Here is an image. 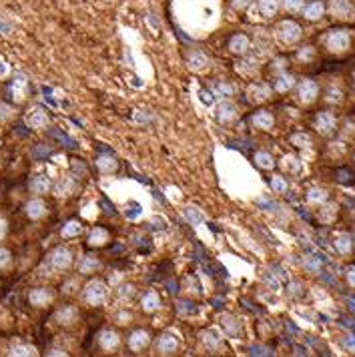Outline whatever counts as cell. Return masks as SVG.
<instances>
[{
  "label": "cell",
  "instance_id": "1",
  "mask_svg": "<svg viewBox=\"0 0 355 357\" xmlns=\"http://www.w3.org/2000/svg\"><path fill=\"white\" fill-rule=\"evenodd\" d=\"M82 299L89 303V305H102L105 303V299H107V285H105V281L102 279H93V281H89L85 289H82Z\"/></svg>",
  "mask_w": 355,
  "mask_h": 357
},
{
  "label": "cell",
  "instance_id": "10",
  "mask_svg": "<svg viewBox=\"0 0 355 357\" xmlns=\"http://www.w3.org/2000/svg\"><path fill=\"white\" fill-rule=\"evenodd\" d=\"M26 124L30 127V129H47L50 119H48V115L40 109V107H36V109H32L28 115H26Z\"/></svg>",
  "mask_w": 355,
  "mask_h": 357
},
{
  "label": "cell",
  "instance_id": "40",
  "mask_svg": "<svg viewBox=\"0 0 355 357\" xmlns=\"http://www.w3.org/2000/svg\"><path fill=\"white\" fill-rule=\"evenodd\" d=\"M255 163H257V167L267 169V171H269V169L275 167V161H273V157H271L269 153H263V151L255 155Z\"/></svg>",
  "mask_w": 355,
  "mask_h": 357
},
{
  "label": "cell",
  "instance_id": "26",
  "mask_svg": "<svg viewBox=\"0 0 355 357\" xmlns=\"http://www.w3.org/2000/svg\"><path fill=\"white\" fill-rule=\"evenodd\" d=\"M273 115L271 113H267V111H259V113H255L253 115V127H257V129H263V131H269L271 127H273Z\"/></svg>",
  "mask_w": 355,
  "mask_h": 357
},
{
  "label": "cell",
  "instance_id": "38",
  "mask_svg": "<svg viewBox=\"0 0 355 357\" xmlns=\"http://www.w3.org/2000/svg\"><path fill=\"white\" fill-rule=\"evenodd\" d=\"M34 353H36V351H34L32 345H23V343L12 345L10 351H8V355H12V357H28V355H34Z\"/></svg>",
  "mask_w": 355,
  "mask_h": 357
},
{
  "label": "cell",
  "instance_id": "48",
  "mask_svg": "<svg viewBox=\"0 0 355 357\" xmlns=\"http://www.w3.org/2000/svg\"><path fill=\"white\" fill-rule=\"evenodd\" d=\"M50 135H52V137H56V139H58L60 143L67 144V146H72V144H74V141H72L71 137H67L65 133H60L58 129H52V131H50Z\"/></svg>",
  "mask_w": 355,
  "mask_h": 357
},
{
  "label": "cell",
  "instance_id": "50",
  "mask_svg": "<svg viewBox=\"0 0 355 357\" xmlns=\"http://www.w3.org/2000/svg\"><path fill=\"white\" fill-rule=\"evenodd\" d=\"M231 6L235 10H245V8L251 6V0H231Z\"/></svg>",
  "mask_w": 355,
  "mask_h": 357
},
{
  "label": "cell",
  "instance_id": "45",
  "mask_svg": "<svg viewBox=\"0 0 355 357\" xmlns=\"http://www.w3.org/2000/svg\"><path fill=\"white\" fill-rule=\"evenodd\" d=\"M325 98H327V102H341L343 100V93L337 89V87H331L329 91H327V95H325Z\"/></svg>",
  "mask_w": 355,
  "mask_h": 357
},
{
  "label": "cell",
  "instance_id": "21",
  "mask_svg": "<svg viewBox=\"0 0 355 357\" xmlns=\"http://www.w3.org/2000/svg\"><path fill=\"white\" fill-rule=\"evenodd\" d=\"M96 167L102 175H113L117 171V159L113 155H98L96 159Z\"/></svg>",
  "mask_w": 355,
  "mask_h": 357
},
{
  "label": "cell",
  "instance_id": "58",
  "mask_svg": "<svg viewBox=\"0 0 355 357\" xmlns=\"http://www.w3.org/2000/svg\"><path fill=\"white\" fill-rule=\"evenodd\" d=\"M199 95H201V98H203V102H205V104H209V102H211V100H213V98H211V96H207V95H209V93H205V91H201V93H199Z\"/></svg>",
  "mask_w": 355,
  "mask_h": 357
},
{
  "label": "cell",
  "instance_id": "43",
  "mask_svg": "<svg viewBox=\"0 0 355 357\" xmlns=\"http://www.w3.org/2000/svg\"><path fill=\"white\" fill-rule=\"evenodd\" d=\"M177 311L183 313V315H193V313L199 311V307H197L195 303H191V301H179V303H177Z\"/></svg>",
  "mask_w": 355,
  "mask_h": 357
},
{
  "label": "cell",
  "instance_id": "41",
  "mask_svg": "<svg viewBox=\"0 0 355 357\" xmlns=\"http://www.w3.org/2000/svg\"><path fill=\"white\" fill-rule=\"evenodd\" d=\"M291 143L299 146V149H309L311 146V137L307 133H295V135H291Z\"/></svg>",
  "mask_w": 355,
  "mask_h": 357
},
{
  "label": "cell",
  "instance_id": "46",
  "mask_svg": "<svg viewBox=\"0 0 355 357\" xmlns=\"http://www.w3.org/2000/svg\"><path fill=\"white\" fill-rule=\"evenodd\" d=\"M10 263H12V255H10V251L4 249V247H0V269L10 267Z\"/></svg>",
  "mask_w": 355,
  "mask_h": 357
},
{
  "label": "cell",
  "instance_id": "44",
  "mask_svg": "<svg viewBox=\"0 0 355 357\" xmlns=\"http://www.w3.org/2000/svg\"><path fill=\"white\" fill-rule=\"evenodd\" d=\"M271 189L277 191V193H285V191H287V181H285L281 175H275V177L271 179Z\"/></svg>",
  "mask_w": 355,
  "mask_h": 357
},
{
  "label": "cell",
  "instance_id": "31",
  "mask_svg": "<svg viewBox=\"0 0 355 357\" xmlns=\"http://www.w3.org/2000/svg\"><path fill=\"white\" fill-rule=\"evenodd\" d=\"M100 267V261L96 259V257H93V255H85L80 261H78V271L80 273H95L96 269Z\"/></svg>",
  "mask_w": 355,
  "mask_h": 357
},
{
  "label": "cell",
  "instance_id": "47",
  "mask_svg": "<svg viewBox=\"0 0 355 357\" xmlns=\"http://www.w3.org/2000/svg\"><path fill=\"white\" fill-rule=\"evenodd\" d=\"M283 6L289 12H299L303 8V0H283Z\"/></svg>",
  "mask_w": 355,
  "mask_h": 357
},
{
  "label": "cell",
  "instance_id": "49",
  "mask_svg": "<svg viewBox=\"0 0 355 357\" xmlns=\"http://www.w3.org/2000/svg\"><path fill=\"white\" fill-rule=\"evenodd\" d=\"M115 319H117V323H120V325H124V323H129L131 321V311H118L117 315H115Z\"/></svg>",
  "mask_w": 355,
  "mask_h": 357
},
{
  "label": "cell",
  "instance_id": "20",
  "mask_svg": "<svg viewBox=\"0 0 355 357\" xmlns=\"http://www.w3.org/2000/svg\"><path fill=\"white\" fill-rule=\"evenodd\" d=\"M249 47H251V40L245 34H235L229 40V50L235 52V54H245L249 50Z\"/></svg>",
  "mask_w": 355,
  "mask_h": 357
},
{
  "label": "cell",
  "instance_id": "37",
  "mask_svg": "<svg viewBox=\"0 0 355 357\" xmlns=\"http://www.w3.org/2000/svg\"><path fill=\"white\" fill-rule=\"evenodd\" d=\"M257 69H259V65H257L255 58H247V60H239L237 62V71L241 74H255Z\"/></svg>",
  "mask_w": 355,
  "mask_h": 357
},
{
  "label": "cell",
  "instance_id": "28",
  "mask_svg": "<svg viewBox=\"0 0 355 357\" xmlns=\"http://www.w3.org/2000/svg\"><path fill=\"white\" fill-rule=\"evenodd\" d=\"M183 217L187 219V223H191V225H203L205 223V215L201 213L197 207H193V205L183 207Z\"/></svg>",
  "mask_w": 355,
  "mask_h": 357
},
{
  "label": "cell",
  "instance_id": "56",
  "mask_svg": "<svg viewBox=\"0 0 355 357\" xmlns=\"http://www.w3.org/2000/svg\"><path fill=\"white\" fill-rule=\"evenodd\" d=\"M6 229H8V225H6V221L0 217V239L6 235Z\"/></svg>",
  "mask_w": 355,
  "mask_h": 357
},
{
  "label": "cell",
  "instance_id": "35",
  "mask_svg": "<svg viewBox=\"0 0 355 357\" xmlns=\"http://www.w3.org/2000/svg\"><path fill=\"white\" fill-rule=\"evenodd\" d=\"M281 167L287 171V173H293V175H297L299 171H301V161L295 157V155H285L283 161H281Z\"/></svg>",
  "mask_w": 355,
  "mask_h": 357
},
{
  "label": "cell",
  "instance_id": "2",
  "mask_svg": "<svg viewBox=\"0 0 355 357\" xmlns=\"http://www.w3.org/2000/svg\"><path fill=\"white\" fill-rule=\"evenodd\" d=\"M47 263H48V267L54 269V271H67L72 263L71 249H69V247H62V245L54 247V249L48 253Z\"/></svg>",
  "mask_w": 355,
  "mask_h": 357
},
{
  "label": "cell",
  "instance_id": "12",
  "mask_svg": "<svg viewBox=\"0 0 355 357\" xmlns=\"http://www.w3.org/2000/svg\"><path fill=\"white\" fill-rule=\"evenodd\" d=\"M187 67L193 72H201L209 67V58L205 56L203 50H191L189 56H187Z\"/></svg>",
  "mask_w": 355,
  "mask_h": 357
},
{
  "label": "cell",
  "instance_id": "7",
  "mask_svg": "<svg viewBox=\"0 0 355 357\" xmlns=\"http://www.w3.org/2000/svg\"><path fill=\"white\" fill-rule=\"evenodd\" d=\"M179 349V339L173 333H163L157 339V351L163 355H173Z\"/></svg>",
  "mask_w": 355,
  "mask_h": 357
},
{
  "label": "cell",
  "instance_id": "52",
  "mask_svg": "<svg viewBox=\"0 0 355 357\" xmlns=\"http://www.w3.org/2000/svg\"><path fill=\"white\" fill-rule=\"evenodd\" d=\"M133 119L137 120V122H141V124H144V122H149V120L153 119L149 113H142V111H137L135 115H133Z\"/></svg>",
  "mask_w": 355,
  "mask_h": 357
},
{
  "label": "cell",
  "instance_id": "9",
  "mask_svg": "<svg viewBox=\"0 0 355 357\" xmlns=\"http://www.w3.org/2000/svg\"><path fill=\"white\" fill-rule=\"evenodd\" d=\"M247 96L251 102H263L271 96V87L265 82H253L247 87Z\"/></svg>",
  "mask_w": 355,
  "mask_h": 357
},
{
  "label": "cell",
  "instance_id": "5",
  "mask_svg": "<svg viewBox=\"0 0 355 357\" xmlns=\"http://www.w3.org/2000/svg\"><path fill=\"white\" fill-rule=\"evenodd\" d=\"M329 12L339 20H353L355 6L351 0H329Z\"/></svg>",
  "mask_w": 355,
  "mask_h": 357
},
{
  "label": "cell",
  "instance_id": "42",
  "mask_svg": "<svg viewBox=\"0 0 355 357\" xmlns=\"http://www.w3.org/2000/svg\"><path fill=\"white\" fill-rule=\"evenodd\" d=\"M213 93L219 96H229L235 93V89L231 87V85H227V82H215L213 87Z\"/></svg>",
  "mask_w": 355,
  "mask_h": 357
},
{
  "label": "cell",
  "instance_id": "59",
  "mask_svg": "<svg viewBox=\"0 0 355 357\" xmlns=\"http://www.w3.org/2000/svg\"><path fill=\"white\" fill-rule=\"evenodd\" d=\"M10 32V28H8V24L0 23V34H8Z\"/></svg>",
  "mask_w": 355,
  "mask_h": 357
},
{
  "label": "cell",
  "instance_id": "18",
  "mask_svg": "<svg viewBox=\"0 0 355 357\" xmlns=\"http://www.w3.org/2000/svg\"><path fill=\"white\" fill-rule=\"evenodd\" d=\"M28 187H30L32 193H36V195H45V193H48V191L52 189V183H50V179L45 177V175H34L30 179Z\"/></svg>",
  "mask_w": 355,
  "mask_h": 357
},
{
  "label": "cell",
  "instance_id": "30",
  "mask_svg": "<svg viewBox=\"0 0 355 357\" xmlns=\"http://www.w3.org/2000/svg\"><path fill=\"white\" fill-rule=\"evenodd\" d=\"M279 10V2L277 0H259V12L263 18H273Z\"/></svg>",
  "mask_w": 355,
  "mask_h": 357
},
{
  "label": "cell",
  "instance_id": "22",
  "mask_svg": "<svg viewBox=\"0 0 355 357\" xmlns=\"http://www.w3.org/2000/svg\"><path fill=\"white\" fill-rule=\"evenodd\" d=\"M141 307H142V311H147V313H153V311H157L161 307V299H159L157 291H147V293L142 295Z\"/></svg>",
  "mask_w": 355,
  "mask_h": 357
},
{
  "label": "cell",
  "instance_id": "33",
  "mask_svg": "<svg viewBox=\"0 0 355 357\" xmlns=\"http://www.w3.org/2000/svg\"><path fill=\"white\" fill-rule=\"evenodd\" d=\"M335 217H337V205H333V203H321L319 221L321 223H331Z\"/></svg>",
  "mask_w": 355,
  "mask_h": 357
},
{
  "label": "cell",
  "instance_id": "39",
  "mask_svg": "<svg viewBox=\"0 0 355 357\" xmlns=\"http://www.w3.org/2000/svg\"><path fill=\"white\" fill-rule=\"evenodd\" d=\"M80 231H82V227H80V223L78 221H69V223H65V227H62V237L65 239H71V237H76V235H80Z\"/></svg>",
  "mask_w": 355,
  "mask_h": 357
},
{
  "label": "cell",
  "instance_id": "36",
  "mask_svg": "<svg viewBox=\"0 0 355 357\" xmlns=\"http://www.w3.org/2000/svg\"><path fill=\"white\" fill-rule=\"evenodd\" d=\"M307 201L311 205H321L327 201V191L319 189V187H311L307 191Z\"/></svg>",
  "mask_w": 355,
  "mask_h": 357
},
{
  "label": "cell",
  "instance_id": "4",
  "mask_svg": "<svg viewBox=\"0 0 355 357\" xmlns=\"http://www.w3.org/2000/svg\"><path fill=\"white\" fill-rule=\"evenodd\" d=\"M349 43H351V36H349L347 30H333L325 36V47L335 54L345 52L349 48Z\"/></svg>",
  "mask_w": 355,
  "mask_h": 357
},
{
  "label": "cell",
  "instance_id": "3",
  "mask_svg": "<svg viewBox=\"0 0 355 357\" xmlns=\"http://www.w3.org/2000/svg\"><path fill=\"white\" fill-rule=\"evenodd\" d=\"M277 40L283 45H295L301 38V26L293 20H281L275 28Z\"/></svg>",
  "mask_w": 355,
  "mask_h": 357
},
{
  "label": "cell",
  "instance_id": "11",
  "mask_svg": "<svg viewBox=\"0 0 355 357\" xmlns=\"http://www.w3.org/2000/svg\"><path fill=\"white\" fill-rule=\"evenodd\" d=\"M28 301L34 305V307H47L48 303L52 301V293L45 289V287H34L30 293H28Z\"/></svg>",
  "mask_w": 355,
  "mask_h": 357
},
{
  "label": "cell",
  "instance_id": "57",
  "mask_svg": "<svg viewBox=\"0 0 355 357\" xmlns=\"http://www.w3.org/2000/svg\"><path fill=\"white\" fill-rule=\"evenodd\" d=\"M305 267H307V269H311V271H317V269H319V263H317V261H307V263H305Z\"/></svg>",
  "mask_w": 355,
  "mask_h": 357
},
{
  "label": "cell",
  "instance_id": "23",
  "mask_svg": "<svg viewBox=\"0 0 355 357\" xmlns=\"http://www.w3.org/2000/svg\"><path fill=\"white\" fill-rule=\"evenodd\" d=\"M221 325H223V329H225V333L231 335V337H241V323H239V319L235 317H231V315H223L221 317Z\"/></svg>",
  "mask_w": 355,
  "mask_h": 357
},
{
  "label": "cell",
  "instance_id": "19",
  "mask_svg": "<svg viewBox=\"0 0 355 357\" xmlns=\"http://www.w3.org/2000/svg\"><path fill=\"white\" fill-rule=\"evenodd\" d=\"M147 345H149V333L144 329H137V331L131 333V337H129V347L133 351H141Z\"/></svg>",
  "mask_w": 355,
  "mask_h": 357
},
{
  "label": "cell",
  "instance_id": "25",
  "mask_svg": "<svg viewBox=\"0 0 355 357\" xmlns=\"http://www.w3.org/2000/svg\"><path fill=\"white\" fill-rule=\"evenodd\" d=\"M333 247H335V251L341 253V255L351 253V247H353L351 235H347V233H339V235L335 237V241H333Z\"/></svg>",
  "mask_w": 355,
  "mask_h": 357
},
{
  "label": "cell",
  "instance_id": "17",
  "mask_svg": "<svg viewBox=\"0 0 355 357\" xmlns=\"http://www.w3.org/2000/svg\"><path fill=\"white\" fill-rule=\"evenodd\" d=\"M26 215H28L32 221L43 219V217L47 215V205H45V201H43V199H30V201L26 203Z\"/></svg>",
  "mask_w": 355,
  "mask_h": 357
},
{
  "label": "cell",
  "instance_id": "51",
  "mask_svg": "<svg viewBox=\"0 0 355 357\" xmlns=\"http://www.w3.org/2000/svg\"><path fill=\"white\" fill-rule=\"evenodd\" d=\"M133 207H135V209H124V215H127L129 219H135V217H139V215L142 213V209H141V205H139V203H135Z\"/></svg>",
  "mask_w": 355,
  "mask_h": 357
},
{
  "label": "cell",
  "instance_id": "27",
  "mask_svg": "<svg viewBox=\"0 0 355 357\" xmlns=\"http://www.w3.org/2000/svg\"><path fill=\"white\" fill-rule=\"evenodd\" d=\"M76 191V183L72 181L71 177H65V179H60L56 185H54V193L58 195V197H69Z\"/></svg>",
  "mask_w": 355,
  "mask_h": 357
},
{
  "label": "cell",
  "instance_id": "16",
  "mask_svg": "<svg viewBox=\"0 0 355 357\" xmlns=\"http://www.w3.org/2000/svg\"><path fill=\"white\" fill-rule=\"evenodd\" d=\"M76 317H78V311L72 305H65V307H60L54 313V321L60 323V325H71V323L76 321Z\"/></svg>",
  "mask_w": 355,
  "mask_h": 357
},
{
  "label": "cell",
  "instance_id": "54",
  "mask_svg": "<svg viewBox=\"0 0 355 357\" xmlns=\"http://www.w3.org/2000/svg\"><path fill=\"white\" fill-rule=\"evenodd\" d=\"M133 293V287L131 285H120L117 289V295H120V297H129Z\"/></svg>",
  "mask_w": 355,
  "mask_h": 357
},
{
  "label": "cell",
  "instance_id": "55",
  "mask_svg": "<svg viewBox=\"0 0 355 357\" xmlns=\"http://www.w3.org/2000/svg\"><path fill=\"white\" fill-rule=\"evenodd\" d=\"M347 283L351 287H355V267H349V269H347Z\"/></svg>",
  "mask_w": 355,
  "mask_h": 357
},
{
  "label": "cell",
  "instance_id": "34",
  "mask_svg": "<svg viewBox=\"0 0 355 357\" xmlns=\"http://www.w3.org/2000/svg\"><path fill=\"white\" fill-rule=\"evenodd\" d=\"M293 85H295V78H293L291 74L283 72V74H279L277 80H275V91H277V93H287Z\"/></svg>",
  "mask_w": 355,
  "mask_h": 357
},
{
  "label": "cell",
  "instance_id": "15",
  "mask_svg": "<svg viewBox=\"0 0 355 357\" xmlns=\"http://www.w3.org/2000/svg\"><path fill=\"white\" fill-rule=\"evenodd\" d=\"M26 87H28V80L24 74H16L10 82V93H12V98L16 102H20L24 96H26Z\"/></svg>",
  "mask_w": 355,
  "mask_h": 357
},
{
  "label": "cell",
  "instance_id": "32",
  "mask_svg": "<svg viewBox=\"0 0 355 357\" xmlns=\"http://www.w3.org/2000/svg\"><path fill=\"white\" fill-rule=\"evenodd\" d=\"M109 241V233H107V229H102V227H95L91 233H89V245H93V247H100V245H105Z\"/></svg>",
  "mask_w": 355,
  "mask_h": 357
},
{
  "label": "cell",
  "instance_id": "24",
  "mask_svg": "<svg viewBox=\"0 0 355 357\" xmlns=\"http://www.w3.org/2000/svg\"><path fill=\"white\" fill-rule=\"evenodd\" d=\"M221 333L215 329V327H211V329H205L203 333H201V343L207 347V349H215V347H219L221 345Z\"/></svg>",
  "mask_w": 355,
  "mask_h": 357
},
{
  "label": "cell",
  "instance_id": "61",
  "mask_svg": "<svg viewBox=\"0 0 355 357\" xmlns=\"http://www.w3.org/2000/svg\"><path fill=\"white\" fill-rule=\"evenodd\" d=\"M353 85H355V72H353Z\"/></svg>",
  "mask_w": 355,
  "mask_h": 357
},
{
  "label": "cell",
  "instance_id": "14",
  "mask_svg": "<svg viewBox=\"0 0 355 357\" xmlns=\"http://www.w3.org/2000/svg\"><path fill=\"white\" fill-rule=\"evenodd\" d=\"M215 115H217L219 122H231V120H235V117H237V107L231 100H221V102L217 104Z\"/></svg>",
  "mask_w": 355,
  "mask_h": 357
},
{
  "label": "cell",
  "instance_id": "6",
  "mask_svg": "<svg viewBox=\"0 0 355 357\" xmlns=\"http://www.w3.org/2000/svg\"><path fill=\"white\" fill-rule=\"evenodd\" d=\"M319 95V87H317V82L315 80H301L299 82V87H297V98L303 102V104H311V102H315V98Z\"/></svg>",
  "mask_w": 355,
  "mask_h": 357
},
{
  "label": "cell",
  "instance_id": "13",
  "mask_svg": "<svg viewBox=\"0 0 355 357\" xmlns=\"http://www.w3.org/2000/svg\"><path fill=\"white\" fill-rule=\"evenodd\" d=\"M98 345L105 349V351H115L118 345H120V337L117 331L113 329H105L98 333Z\"/></svg>",
  "mask_w": 355,
  "mask_h": 357
},
{
  "label": "cell",
  "instance_id": "60",
  "mask_svg": "<svg viewBox=\"0 0 355 357\" xmlns=\"http://www.w3.org/2000/svg\"><path fill=\"white\" fill-rule=\"evenodd\" d=\"M6 71H8L6 62H2V60H0V76H2V74H6Z\"/></svg>",
  "mask_w": 355,
  "mask_h": 357
},
{
  "label": "cell",
  "instance_id": "53",
  "mask_svg": "<svg viewBox=\"0 0 355 357\" xmlns=\"http://www.w3.org/2000/svg\"><path fill=\"white\" fill-rule=\"evenodd\" d=\"M12 115V109L8 107V104H4V102H0V120H6L8 117Z\"/></svg>",
  "mask_w": 355,
  "mask_h": 357
},
{
  "label": "cell",
  "instance_id": "8",
  "mask_svg": "<svg viewBox=\"0 0 355 357\" xmlns=\"http://www.w3.org/2000/svg\"><path fill=\"white\" fill-rule=\"evenodd\" d=\"M335 124H337V120H335L333 113H329V111H323V113H319L315 117V129L321 135H331L335 131Z\"/></svg>",
  "mask_w": 355,
  "mask_h": 357
},
{
  "label": "cell",
  "instance_id": "29",
  "mask_svg": "<svg viewBox=\"0 0 355 357\" xmlns=\"http://www.w3.org/2000/svg\"><path fill=\"white\" fill-rule=\"evenodd\" d=\"M323 12H325L323 2H311V4H307V6H305L303 16H305L307 20H319V18L323 16Z\"/></svg>",
  "mask_w": 355,
  "mask_h": 357
}]
</instances>
